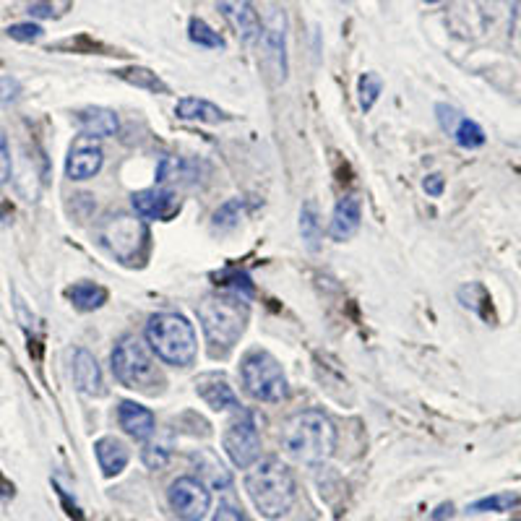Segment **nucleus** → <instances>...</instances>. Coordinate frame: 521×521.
Listing matches in <instances>:
<instances>
[{
	"mask_svg": "<svg viewBox=\"0 0 521 521\" xmlns=\"http://www.w3.org/2000/svg\"><path fill=\"white\" fill-rule=\"evenodd\" d=\"M141 462L149 469H165L170 462V449L162 443H146L144 451H141Z\"/></svg>",
	"mask_w": 521,
	"mask_h": 521,
	"instance_id": "30",
	"label": "nucleus"
},
{
	"mask_svg": "<svg viewBox=\"0 0 521 521\" xmlns=\"http://www.w3.org/2000/svg\"><path fill=\"white\" fill-rule=\"evenodd\" d=\"M222 443H225L230 462L238 469L253 467L261 459V433H258L251 415H243L235 423H230Z\"/></svg>",
	"mask_w": 521,
	"mask_h": 521,
	"instance_id": "9",
	"label": "nucleus"
},
{
	"mask_svg": "<svg viewBox=\"0 0 521 521\" xmlns=\"http://www.w3.org/2000/svg\"><path fill=\"white\" fill-rule=\"evenodd\" d=\"M76 120H79L84 136H92V139H110L120 128L118 115L113 110H107V107H86Z\"/></svg>",
	"mask_w": 521,
	"mask_h": 521,
	"instance_id": "19",
	"label": "nucleus"
},
{
	"mask_svg": "<svg viewBox=\"0 0 521 521\" xmlns=\"http://www.w3.org/2000/svg\"><path fill=\"white\" fill-rule=\"evenodd\" d=\"M219 11L232 27V32L238 34L240 42L253 45V42L261 40L264 24L258 19V11L253 8L251 0H219Z\"/></svg>",
	"mask_w": 521,
	"mask_h": 521,
	"instance_id": "11",
	"label": "nucleus"
},
{
	"mask_svg": "<svg viewBox=\"0 0 521 521\" xmlns=\"http://www.w3.org/2000/svg\"><path fill=\"white\" fill-rule=\"evenodd\" d=\"M42 34H45V29H42L40 24H34V21H24V24L8 27V37L19 42H37L42 40Z\"/></svg>",
	"mask_w": 521,
	"mask_h": 521,
	"instance_id": "31",
	"label": "nucleus"
},
{
	"mask_svg": "<svg viewBox=\"0 0 521 521\" xmlns=\"http://www.w3.org/2000/svg\"><path fill=\"white\" fill-rule=\"evenodd\" d=\"M73 381L79 386L81 394L86 396H102L105 394V378H102V368H99L97 357L89 350L79 347L73 350Z\"/></svg>",
	"mask_w": 521,
	"mask_h": 521,
	"instance_id": "16",
	"label": "nucleus"
},
{
	"mask_svg": "<svg viewBox=\"0 0 521 521\" xmlns=\"http://www.w3.org/2000/svg\"><path fill=\"white\" fill-rule=\"evenodd\" d=\"M212 521H248V519H245L243 511L232 506V503H222V506L217 508V514H214Z\"/></svg>",
	"mask_w": 521,
	"mask_h": 521,
	"instance_id": "35",
	"label": "nucleus"
},
{
	"mask_svg": "<svg viewBox=\"0 0 521 521\" xmlns=\"http://www.w3.org/2000/svg\"><path fill=\"white\" fill-rule=\"evenodd\" d=\"M282 449L303 464H324L337 449V425L321 409H305L287 420Z\"/></svg>",
	"mask_w": 521,
	"mask_h": 521,
	"instance_id": "2",
	"label": "nucleus"
},
{
	"mask_svg": "<svg viewBox=\"0 0 521 521\" xmlns=\"http://www.w3.org/2000/svg\"><path fill=\"white\" fill-rule=\"evenodd\" d=\"M360 222H363V204L357 196H344L339 198L337 206H334V214H331V227L329 235L331 240L344 243L350 240L357 230H360Z\"/></svg>",
	"mask_w": 521,
	"mask_h": 521,
	"instance_id": "14",
	"label": "nucleus"
},
{
	"mask_svg": "<svg viewBox=\"0 0 521 521\" xmlns=\"http://www.w3.org/2000/svg\"><path fill=\"white\" fill-rule=\"evenodd\" d=\"M180 178H188V165L180 157H162L157 167V183H178Z\"/></svg>",
	"mask_w": 521,
	"mask_h": 521,
	"instance_id": "28",
	"label": "nucleus"
},
{
	"mask_svg": "<svg viewBox=\"0 0 521 521\" xmlns=\"http://www.w3.org/2000/svg\"><path fill=\"white\" fill-rule=\"evenodd\" d=\"M131 201L141 219H165L175 209V198L167 188H144L133 193Z\"/></svg>",
	"mask_w": 521,
	"mask_h": 521,
	"instance_id": "18",
	"label": "nucleus"
},
{
	"mask_svg": "<svg viewBox=\"0 0 521 521\" xmlns=\"http://www.w3.org/2000/svg\"><path fill=\"white\" fill-rule=\"evenodd\" d=\"M300 238L310 251H318V245H321V219H318V209L313 201H308L300 209Z\"/></svg>",
	"mask_w": 521,
	"mask_h": 521,
	"instance_id": "23",
	"label": "nucleus"
},
{
	"mask_svg": "<svg viewBox=\"0 0 521 521\" xmlns=\"http://www.w3.org/2000/svg\"><path fill=\"white\" fill-rule=\"evenodd\" d=\"M451 516H454V506H451V503H443L436 514H433V521H449Z\"/></svg>",
	"mask_w": 521,
	"mask_h": 521,
	"instance_id": "38",
	"label": "nucleus"
},
{
	"mask_svg": "<svg viewBox=\"0 0 521 521\" xmlns=\"http://www.w3.org/2000/svg\"><path fill=\"white\" fill-rule=\"evenodd\" d=\"M118 423L136 441H149L154 436V430H157V417H154L152 409L139 402H128V399L120 402Z\"/></svg>",
	"mask_w": 521,
	"mask_h": 521,
	"instance_id": "15",
	"label": "nucleus"
},
{
	"mask_svg": "<svg viewBox=\"0 0 521 521\" xmlns=\"http://www.w3.org/2000/svg\"><path fill=\"white\" fill-rule=\"evenodd\" d=\"M29 14H32V16H53V11H50V8H45V6H34V8H29Z\"/></svg>",
	"mask_w": 521,
	"mask_h": 521,
	"instance_id": "39",
	"label": "nucleus"
},
{
	"mask_svg": "<svg viewBox=\"0 0 521 521\" xmlns=\"http://www.w3.org/2000/svg\"><path fill=\"white\" fill-rule=\"evenodd\" d=\"M167 501H170L172 511H175V516H178L180 521H201L209 514L212 493H209V488L204 485V480L183 475L170 485Z\"/></svg>",
	"mask_w": 521,
	"mask_h": 521,
	"instance_id": "8",
	"label": "nucleus"
},
{
	"mask_svg": "<svg viewBox=\"0 0 521 521\" xmlns=\"http://www.w3.org/2000/svg\"><path fill=\"white\" fill-rule=\"evenodd\" d=\"M146 238H149V232H146L144 222L136 217H128V214H115L99 230V243L105 245L115 258L126 261V264H131V261L141 256Z\"/></svg>",
	"mask_w": 521,
	"mask_h": 521,
	"instance_id": "7",
	"label": "nucleus"
},
{
	"mask_svg": "<svg viewBox=\"0 0 521 521\" xmlns=\"http://www.w3.org/2000/svg\"><path fill=\"white\" fill-rule=\"evenodd\" d=\"M94 454H97L99 469L105 472V477L120 475L123 469L128 467V459H131V451L120 438L105 436L94 443Z\"/></svg>",
	"mask_w": 521,
	"mask_h": 521,
	"instance_id": "17",
	"label": "nucleus"
},
{
	"mask_svg": "<svg viewBox=\"0 0 521 521\" xmlns=\"http://www.w3.org/2000/svg\"><path fill=\"white\" fill-rule=\"evenodd\" d=\"M423 188L428 196L438 198L443 196V188H446V180H443V175H438V172H433V175H428V178L423 180Z\"/></svg>",
	"mask_w": 521,
	"mask_h": 521,
	"instance_id": "36",
	"label": "nucleus"
},
{
	"mask_svg": "<svg viewBox=\"0 0 521 521\" xmlns=\"http://www.w3.org/2000/svg\"><path fill=\"white\" fill-rule=\"evenodd\" d=\"M425 3H438V0H425Z\"/></svg>",
	"mask_w": 521,
	"mask_h": 521,
	"instance_id": "40",
	"label": "nucleus"
},
{
	"mask_svg": "<svg viewBox=\"0 0 521 521\" xmlns=\"http://www.w3.org/2000/svg\"><path fill=\"white\" fill-rule=\"evenodd\" d=\"M196 394L206 402V407H212L214 412H227V409H240L238 394L232 391L227 378L217 376V373H206L196 381Z\"/></svg>",
	"mask_w": 521,
	"mask_h": 521,
	"instance_id": "13",
	"label": "nucleus"
},
{
	"mask_svg": "<svg viewBox=\"0 0 521 521\" xmlns=\"http://www.w3.org/2000/svg\"><path fill=\"white\" fill-rule=\"evenodd\" d=\"M14 172V162H11V146H8L6 136H0V185L11 180Z\"/></svg>",
	"mask_w": 521,
	"mask_h": 521,
	"instance_id": "33",
	"label": "nucleus"
},
{
	"mask_svg": "<svg viewBox=\"0 0 521 521\" xmlns=\"http://www.w3.org/2000/svg\"><path fill=\"white\" fill-rule=\"evenodd\" d=\"M261 40H264L266 66L274 73V81L284 84L287 81V14L282 8H271Z\"/></svg>",
	"mask_w": 521,
	"mask_h": 521,
	"instance_id": "10",
	"label": "nucleus"
},
{
	"mask_svg": "<svg viewBox=\"0 0 521 521\" xmlns=\"http://www.w3.org/2000/svg\"><path fill=\"white\" fill-rule=\"evenodd\" d=\"M146 342L159 360L175 368H191L198 355L196 329L180 313H157L146 324Z\"/></svg>",
	"mask_w": 521,
	"mask_h": 521,
	"instance_id": "4",
	"label": "nucleus"
},
{
	"mask_svg": "<svg viewBox=\"0 0 521 521\" xmlns=\"http://www.w3.org/2000/svg\"><path fill=\"white\" fill-rule=\"evenodd\" d=\"M240 219H243V201L240 198H230L227 204H222L214 212L212 227L217 232H230L240 225Z\"/></svg>",
	"mask_w": 521,
	"mask_h": 521,
	"instance_id": "25",
	"label": "nucleus"
},
{
	"mask_svg": "<svg viewBox=\"0 0 521 521\" xmlns=\"http://www.w3.org/2000/svg\"><path fill=\"white\" fill-rule=\"evenodd\" d=\"M245 490L251 495L253 506L266 519H279V516L287 514L297 498L295 475H292V469L282 459H277V456L258 459L253 467H248Z\"/></svg>",
	"mask_w": 521,
	"mask_h": 521,
	"instance_id": "3",
	"label": "nucleus"
},
{
	"mask_svg": "<svg viewBox=\"0 0 521 521\" xmlns=\"http://www.w3.org/2000/svg\"><path fill=\"white\" fill-rule=\"evenodd\" d=\"M113 373L126 389L146 391V394H154L165 383V378H162L157 368V360L152 355V347H149V342L136 337V334H126L115 344Z\"/></svg>",
	"mask_w": 521,
	"mask_h": 521,
	"instance_id": "5",
	"label": "nucleus"
},
{
	"mask_svg": "<svg viewBox=\"0 0 521 521\" xmlns=\"http://www.w3.org/2000/svg\"><path fill=\"white\" fill-rule=\"evenodd\" d=\"M451 136H454L456 144L462 146V149H480V146L485 144V131L477 126L475 120H469V118L459 120Z\"/></svg>",
	"mask_w": 521,
	"mask_h": 521,
	"instance_id": "27",
	"label": "nucleus"
},
{
	"mask_svg": "<svg viewBox=\"0 0 521 521\" xmlns=\"http://www.w3.org/2000/svg\"><path fill=\"white\" fill-rule=\"evenodd\" d=\"M105 165V152L99 146L97 139L92 136H81L73 141L71 152L66 159V175L71 180H89L94 178Z\"/></svg>",
	"mask_w": 521,
	"mask_h": 521,
	"instance_id": "12",
	"label": "nucleus"
},
{
	"mask_svg": "<svg viewBox=\"0 0 521 521\" xmlns=\"http://www.w3.org/2000/svg\"><path fill=\"white\" fill-rule=\"evenodd\" d=\"M188 37H191V42H196L198 47H206V50H222V47H225L222 34L214 32L204 19H196V16H193L191 24H188Z\"/></svg>",
	"mask_w": 521,
	"mask_h": 521,
	"instance_id": "24",
	"label": "nucleus"
},
{
	"mask_svg": "<svg viewBox=\"0 0 521 521\" xmlns=\"http://www.w3.org/2000/svg\"><path fill=\"white\" fill-rule=\"evenodd\" d=\"M198 324L204 329V339L209 344L212 357H225L232 352V347L240 342L248 326V303L245 297L235 295V292H225V295H209L204 297L196 308Z\"/></svg>",
	"mask_w": 521,
	"mask_h": 521,
	"instance_id": "1",
	"label": "nucleus"
},
{
	"mask_svg": "<svg viewBox=\"0 0 521 521\" xmlns=\"http://www.w3.org/2000/svg\"><path fill=\"white\" fill-rule=\"evenodd\" d=\"M436 113H438V120H441L443 131H446V133H454L456 123H459V120L464 118V115L459 113V110H454V107H449V105H438Z\"/></svg>",
	"mask_w": 521,
	"mask_h": 521,
	"instance_id": "34",
	"label": "nucleus"
},
{
	"mask_svg": "<svg viewBox=\"0 0 521 521\" xmlns=\"http://www.w3.org/2000/svg\"><path fill=\"white\" fill-rule=\"evenodd\" d=\"M68 297H71V303L76 308L89 313V310H97L107 303V290L102 284L76 282L73 287H68Z\"/></svg>",
	"mask_w": 521,
	"mask_h": 521,
	"instance_id": "21",
	"label": "nucleus"
},
{
	"mask_svg": "<svg viewBox=\"0 0 521 521\" xmlns=\"http://www.w3.org/2000/svg\"><path fill=\"white\" fill-rule=\"evenodd\" d=\"M519 506V495L514 493H495V495H488V498H480V501H475L472 506H469V511L472 514H503V511H511V508Z\"/></svg>",
	"mask_w": 521,
	"mask_h": 521,
	"instance_id": "26",
	"label": "nucleus"
},
{
	"mask_svg": "<svg viewBox=\"0 0 521 521\" xmlns=\"http://www.w3.org/2000/svg\"><path fill=\"white\" fill-rule=\"evenodd\" d=\"M511 37H514V45L521 50V0H516L514 16H511Z\"/></svg>",
	"mask_w": 521,
	"mask_h": 521,
	"instance_id": "37",
	"label": "nucleus"
},
{
	"mask_svg": "<svg viewBox=\"0 0 521 521\" xmlns=\"http://www.w3.org/2000/svg\"><path fill=\"white\" fill-rule=\"evenodd\" d=\"M240 378L245 391L258 402H282L290 394L287 378L282 373V365L274 360L266 350H251L240 363Z\"/></svg>",
	"mask_w": 521,
	"mask_h": 521,
	"instance_id": "6",
	"label": "nucleus"
},
{
	"mask_svg": "<svg viewBox=\"0 0 521 521\" xmlns=\"http://www.w3.org/2000/svg\"><path fill=\"white\" fill-rule=\"evenodd\" d=\"M378 94H381V79H378L376 73H365L363 79H360V110L363 113L373 110Z\"/></svg>",
	"mask_w": 521,
	"mask_h": 521,
	"instance_id": "29",
	"label": "nucleus"
},
{
	"mask_svg": "<svg viewBox=\"0 0 521 521\" xmlns=\"http://www.w3.org/2000/svg\"><path fill=\"white\" fill-rule=\"evenodd\" d=\"M118 76L123 81H128L131 86H139V89H146V92L154 94H167V84L159 79L157 73L149 71V68L141 66H131V68H120Z\"/></svg>",
	"mask_w": 521,
	"mask_h": 521,
	"instance_id": "22",
	"label": "nucleus"
},
{
	"mask_svg": "<svg viewBox=\"0 0 521 521\" xmlns=\"http://www.w3.org/2000/svg\"><path fill=\"white\" fill-rule=\"evenodd\" d=\"M21 94V84L14 76H0V107L16 102Z\"/></svg>",
	"mask_w": 521,
	"mask_h": 521,
	"instance_id": "32",
	"label": "nucleus"
},
{
	"mask_svg": "<svg viewBox=\"0 0 521 521\" xmlns=\"http://www.w3.org/2000/svg\"><path fill=\"white\" fill-rule=\"evenodd\" d=\"M175 115L180 120H188V123H225L227 113L219 110L217 105H212L209 99H198V97H183L175 105Z\"/></svg>",
	"mask_w": 521,
	"mask_h": 521,
	"instance_id": "20",
	"label": "nucleus"
}]
</instances>
